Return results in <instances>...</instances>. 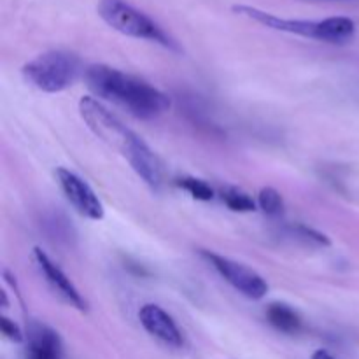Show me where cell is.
Segmentation results:
<instances>
[{"instance_id":"1","label":"cell","mask_w":359,"mask_h":359,"mask_svg":"<svg viewBox=\"0 0 359 359\" xmlns=\"http://www.w3.org/2000/svg\"><path fill=\"white\" fill-rule=\"evenodd\" d=\"M79 114L95 133L107 146L118 151L123 158L135 170V174L149 186L153 191H158L163 184V168L160 158L154 151L130 130L121 119L116 118L100 100L93 97H83L79 100Z\"/></svg>"},{"instance_id":"2","label":"cell","mask_w":359,"mask_h":359,"mask_svg":"<svg viewBox=\"0 0 359 359\" xmlns=\"http://www.w3.org/2000/svg\"><path fill=\"white\" fill-rule=\"evenodd\" d=\"M86 84L95 97L119 105L140 119H153L170 109V98L158 88L109 65H90Z\"/></svg>"},{"instance_id":"3","label":"cell","mask_w":359,"mask_h":359,"mask_svg":"<svg viewBox=\"0 0 359 359\" xmlns=\"http://www.w3.org/2000/svg\"><path fill=\"white\" fill-rule=\"evenodd\" d=\"M233 11L272 30L314 39V41L328 42V44H346L356 34V23L347 16H330L325 20H297V18L277 16V14L256 9L252 6H244V4L233 6Z\"/></svg>"},{"instance_id":"4","label":"cell","mask_w":359,"mask_h":359,"mask_svg":"<svg viewBox=\"0 0 359 359\" xmlns=\"http://www.w3.org/2000/svg\"><path fill=\"white\" fill-rule=\"evenodd\" d=\"M98 14L112 30L119 32V34L156 42V44L168 49L177 48L170 35L153 18L144 14L142 11L133 7L126 0H100L98 2Z\"/></svg>"},{"instance_id":"5","label":"cell","mask_w":359,"mask_h":359,"mask_svg":"<svg viewBox=\"0 0 359 359\" xmlns=\"http://www.w3.org/2000/svg\"><path fill=\"white\" fill-rule=\"evenodd\" d=\"M79 58L74 53L48 51L23 65V77L28 84L44 93L67 90L79 74Z\"/></svg>"},{"instance_id":"6","label":"cell","mask_w":359,"mask_h":359,"mask_svg":"<svg viewBox=\"0 0 359 359\" xmlns=\"http://www.w3.org/2000/svg\"><path fill=\"white\" fill-rule=\"evenodd\" d=\"M202 256L230 286H233L245 298L262 300L269 293V284H266V280L258 272L249 269V266L210 251H202Z\"/></svg>"},{"instance_id":"7","label":"cell","mask_w":359,"mask_h":359,"mask_svg":"<svg viewBox=\"0 0 359 359\" xmlns=\"http://www.w3.org/2000/svg\"><path fill=\"white\" fill-rule=\"evenodd\" d=\"M55 177L65 198L81 216L91 221H100L104 217V205L100 198L84 179L67 168H58Z\"/></svg>"},{"instance_id":"8","label":"cell","mask_w":359,"mask_h":359,"mask_svg":"<svg viewBox=\"0 0 359 359\" xmlns=\"http://www.w3.org/2000/svg\"><path fill=\"white\" fill-rule=\"evenodd\" d=\"M32 258H34L35 265H37L39 272L42 273V277L46 279V283L49 284L53 291L62 298L65 304H69L70 307L77 309V311L84 312L88 309L86 300L83 298V294L77 291V287L74 286L72 280L63 273V270L46 255L42 249L35 248L32 252Z\"/></svg>"},{"instance_id":"9","label":"cell","mask_w":359,"mask_h":359,"mask_svg":"<svg viewBox=\"0 0 359 359\" xmlns=\"http://www.w3.org/2000/svg\"><path fill=\"white\" fill-rule=\"evenodd\" d=\"M139 321L142 328L154 337L156 340L163 342L165 346L179 349L184 344L182 333L179 330L177 323L172 319L170 314L163 311L160 305L156 304H146L140 307L139 311Z\"/></svg>"},{"instance_id":"10","label":"cell","mask_w":359,"mask_h":359,"mask_svg":"<svg viewBox=\"0 0 359 359\" xmlns=\"http://www.w3.org/2000/svg\"><path fill=\"white\" fill-rule=\"evenodd\" d=\"M60 335L42 323H30L27 332L25 359H62Z\"/></svg>"},{"instance_id":"11","label":"cell","mask_w":359,"mask_h":359,"mask_svg":"<svg viewBox=\"0 0 359 359\" xmlns=\"http://www.w3.org/2000/svg\"><path fill=\"white\" fill-rule=\"evenodd\" d=\"M266 321L279 332L294 335L302 330V318L293 307L287 304H270L266 307Z\"/></svg>"},{"instance_id":"12","label":"cell","mask_w":359,"mask_h":359,"mask_svg":"<svg viewBox=\"0 0 359 359\" xmlns=\"http://www.w3.org/2000/svg\"><path fill=\"white\" fill-rule=\"evenodd\" d=\"M221 198L226 203V207L233 212H252L256 210V202L249 193L244 189L235 188V186H228L221 191Z\"/></svg>"},{"instance_id":"13","label":"cell","mask_w":359,"mask_h":359,"mask_svg":"<svg viewBox=\"0 0 359 359\" xmlns=\"http://www.w3.org/2000/svg\"><path fill=\"white\" fill-rule=\"evenodd\" d=\"M258 205L266 216L279 217L284 214V200L283 195L277 191L272 186H266V188H262L258 195Z\"/></svg>"},{"instance_id":"14","label":"cell","mask_w":359,"mask_h":359,"mask_svg":"<svg viewBox=\"0 0 359 359\" xmlns=\"http://www.w3.org/2000/svg\"><path fill=\"white\" fill-rule=\"evenodd\" d=\"M179 188L184 189L186 193L193 196L195 200H202V202H209L214 198V189L205 181L196 177H182L177 181Z\"/></svg>"},{"instance_id":"15","label":"cell","mask_w":359,"mask_h":359,"mask_svg":"<svg viewBox=\"0 0 359 359\" xmlns=\"http://www.w3.org/2000/svg\"><path fill=\"white\" fill-rule=\"evenodd\" d=\"M291 231H293L294 237L304 238V241H305V242H309V244H316V245H330V238L326 237L325 233H321V231L312 230V228L304 226V224H298V226L291 228Z\"/></svg>"},{"instance_id":"16","label":"cell","mask_w":359,"mask_h":359,"mask_svg":"<svg viewBox=\"0 0 359 359\" xmlns=\"http://www.w3.org/2000/svg\"><path fill=\"white\" fill-rule=\"evenodd\" d=\"M0 330H2V335L6 337V339H9L11 342L20 344L25 340V335L23 332H21L20 326H18L14 321H11V319L4 318V316L0 318Z\"/></svg>"},{"instance_id":"17","label":"cell","mask_w":359,"mask_h":359,"mask_svg":"<svg viewBox=\"0 0 359 359\" xmlns=\"http://www.w3.org/2000/svg\"><path fill=\"white\" fill-rule=\"evenodd\" d=\"M312 359H337V358H333L332 354L328 353V351H323V349H319V351H316V353H314V356H312Z\"/></svg>"}]
</instances>
